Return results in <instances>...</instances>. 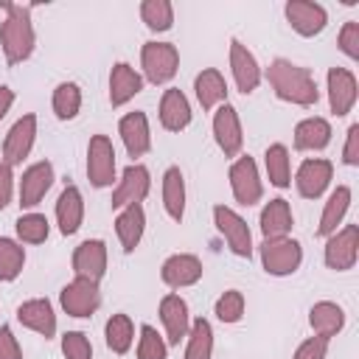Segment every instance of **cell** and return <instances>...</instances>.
I'll return each mask as SVG.
<instances>
[{"mask_svg": "<svg viewBox=\"0 0 359 359\" xmlns=\"http://www.w3.org/2000/svg\"><path fill=\"white\" fill-rule=\"evenodd\" d=\"M194 90H196V98H199L202 109H210V107H216L219 101L227 98V84H224L222 73L213 70V67H208V70H202V73L196 76Z\"/></svg>", "mask_w": 359, "mask_h": 359, "instance_id": "f546056e", "label": "cell"}, {"mask_svg": "<svg viewBox=\"0 0 359 359\" xmlns=\"http://www.w3.org/2000/svg\"><path fill=\"white\" fill-rule=\"evenodd\" d=\"M359 255V227L356 224H345L339 233H331L328 244H325V264L331 269H351L356 264Z\"/></svg>", "mask_w": 359, "mask_h": 359, "instance_id": "52a82bcc", "label": "cell"}, {"mask_svg": "<svg viewBox=\"0 0 359 359\" xmlns=\"http://www.w3.org/2000/svg\"><path fill=\"white\" fill-rule=\"evenodd\" d=\"M143 90V79L135 67H129L126 62H118L109 73V101L112 107H121L126 104L129 98H135L137 93Z\"/></svg>", "mask_w": 359, "mask_h": 359, "instance_id": "44dd1931", "label": "cell"}, {"mask_svg": "<svg viewBox=\"0 0 359 359\" xmlns=\"http://www.w3.org/2000/svg\"><path fill=\"white\" fill-rule=\"evenodd\" d=\"M261 261H264V269L269 275H289L300 266L303 250L294 238H264Z\"/></svg>", "mask_w": 359, "mask_h": 359, "instance_id": "277c9868", "label": "cell"}, {"mask_svg": "<svg viewBox=\"0 0 359 359\" xmlns=\"http://www.w3.org/2000/svg\"><path fill=\"white\" fill-rule=\"evenodd\" d=\"M342 160H345L348 165H359V123H353V126L348 129V143H345Z\"/></svg>", "mask_w": 359, "mask_h": 359, "instance_id": "bcb514c9", "label": "cell"}, {"mask_svg": "<svg viewBox=\"0 0 359 359\" xmlns=\"http://www.w3.org/2000/svg\"><path fill=\"white\" fill-rule=\"evenodd\" d=\"M331 171H334V165H331L328 160H320V157L303 160V165H300V171H297V180H294L300 196L317 199V196L325 191L328 180H331Z\"/></svg>", "mask_w": 359, "mask_h": 359, "instance_id": "e0dca14e", "label": "cell"}, {"mask_svg": "<svg viewBox=\"0 0 359 359\" xmlns=\"http://www.w3.org/2000/svg\"><path fill=\"white\" fill-rule=\"evenodd\" d=\"M62 353L67 359H93V345L87 339V334L81 331H67L62 337Z\"/></svg>", "mask_w": 359, "mask_h": 359, "instance_id": "b9f144b4", "label": "cell"}, {"mask_svg": "<svg viewBox=\"0 0 359 359\" xmlns=\"http://www.w3.org/2000/svg\"><path fill=\"white\" fill-rule=\"evenodd\" d=\"M149 194V168L146 165H126L123 177L112 194V208H123V205H140Z\"/></svg>", "mask_w": 359, "mask_h": 359, "instance_id": "8fae6325", "label": "cell"}, {"mask_svg": "<svg viewBox=\"0 0 359 359\" xmlns=\"http://www.w3.org/2000/svg\"><path fill=\"white\" fill-rule=\"evenodd\" d=\"M3 8L8 11V17L0 25V45H3L6 62L17 65V62L28 59L34 50V28H31V17H28L31 6L3 3Z\"/></svg>", "mask_w": 359, "mask_h": 359, "instance_id": "7a4b0ae2", "label": "cell"}, {"mask_svg": "<svg viewBox=\"0 0 359 359\" xmlns=\"http://www.w3.org/2000/svg\"><path fill=\"white\" fill-rule=\"evenodd\" d=\"M160 123L168 129V132H180L191 123V107H188V98L180 93V90H165L163 93V101H160Z\"/></svg>", "mask_w": 359, "mask_h": 359, "instance_id": "cb8c5ba5", "label": "cell"}, {"mask_svg": "<svg viewBox=\"0 0 359 359\" xmlns=\"http://www.w3.org/2000/svg\"><path fill=\"white\" fill-rule=\"evenodd\" d=\"M230 188L241 205H255L261 199V180L252 157H238L230 165Z\"/></svg>", "mask_w": 359, "mask_h": 359, "instance_id": "9c48e42d", "label": "cell"}, {"mask_svg": "<svg viewBox=\"0 0 359 359\" xmlns=\"http://www.w3.org/2000/svg\"><path fill=\"white\" fill-rule=\"evenodd\" d=\"M241 314H244V294L238 289H230L216 300V317L222 323H238Z\"/></svg>", "mask_w": 359, "mask_h": 359, "instance_id": "ab89813d", "label": "cell"}, {"mask_svg": "<svg viewBox=\"0 0 359 359\" xmlns=\"http://www.w3.org/2000/svg\"><path fill=\"white\" fill-rule=\"evenodd\" d=\"M348 208H351V188L348 185H339L328 196V202H325V210H323V219H320L317 233L320 236H331L337 230V224L342 222V216L348 213Z\"/></svg>", "mask_w": 359, "mask_h": 359, "instance_id": "1f68e13d", "label": "cell"}, {"mask_svg": "<svg viewBox=\"0 0 359 359\" xmlns=\"http://www.w3.org/2000/svg\"><path fill=\"white\" fill-rule=\"evenodd\" d=\"M34 135H36V118L34 115H25L11 126V132L6 135V143H3L6 165H17V163H22V157H28V151L34 146Z\"/></svg>", "mask_w": 359, "mask_h": 359, "instance_id": "4fadbf2b", "label": "cell"}, {"mask_svg": "<svg viewBox=\"0 0 359 359\" xmlns=\"http://www.w3.org/2000/svg\"><path fill=\"white\" fill-rule=\"evenodd\" d=\"M213 219H216V230L227 238L230 250L236 255H241V258H250L252 255V236H250L247 222L236 210H230L224 205H216L213 208Z\"/></svg>", "mask_w": 359, "mask_h": 359, "instance_id": "8992f818", "label": "cell"}, {"mask_svg": "<svg viewBox=\"0 0 359 359\" xmlns=\"http://www.w3.org/2000/svg\"><path fill=\"white\" fill-rule=\"evenodd\" d=\"M328 101L334 115H348L351 107L356 104V79L345 67H331L328 70Z\"/></svg>", "mask_w": 359, "mask_h": 359, "instance_id": "7c38bea8", "label": "cell"}, {"mask_svg": "<svg viewBox=\"0 0 359 359\" xmlns=\"http://www.w3.org/2000/svg\"><path fill=\"white\" fill-rule=\"evenodd\" d=\"M286 20L292 22V28L300 34V36H314L325 28L328 22V14L320 3H311V0H289L286 3Z\"/></svg>", "mask_w": 359, "mask_h": 359, "instance_id": "30bf717a", "label": "cell"}, {"mask_svg": "<svg viewBox=\"0 0 359 359\" xmlns=\"http://www.w3.org/2000/svg\"><path fill=\"white\" fill-rule=\"evenodd\" d=\"M230 67H233V79H236V84H238V90H241L244 95L258 87V81H261V67H258L255 56H252L238 39L230 42Z\"/></svg>", "mask_w": 359, "mask_h": 359, "instance_id": "9a60e30c", "label": "cell"}, {"mask_svg": "<svg viewBox=\"0 0 359 359\" xmlns=\"http://www.w3.org/2000/svg\"><path fill=\"white\" fill-rule=\"evenodd\" d=\"M163 205L174 222L182 219V213H185V180H182V171L177 165H171L163 174Z\"/></svg>", "mask_w": 359, "mask_h": 359, "instance_id": "f1b7e54d", "label": "cell"}, {"mask_svg": "<svg viewBox=\"0 0 359 359\" xmlns=\"http://www.w3.org/2000/svg\"><path fill=\"white\" fill-rule=\"evenodd\" d=\"M17 320L25 328L42 334L45 339H50L56 334V314H53V309H50L48 300H28V303H22L17 309Z\"/></svg>", "mask_w": 359, "mask_h": 359, "instance_id": "7402d4cb", "label": "cell"}, {"mask_svg": "<svg viewBox=\"0 0 359 359\" xmlns=\"http://www.w3.org/2000/svg\"><path fill=\"white\" fill-rule=\"evenodd\" d=\"M121 129V137H123V146L129 151V157H140L149 151L151 146V137H149V121H146V112H129L121 118L118 123Z\"/></svg>", "mask_w": 359, "mask_h": 359, "instance_id": "d6986e66", "label": "cell"}, {"mask_svg": "<svg viewBox=\"0 0 359 359\" xmlns=\"http://www.w3.org/2000/svg\"><path fill=\"white\" fill-rule=\"evenodd\" d=\"M202 278V264L196 255H188V252H180V255H171L165 264H163V280L174 289L180 286H191Z\"/></svg>", "mask_w": 359, "mask_h": 359, "instance_id": "603a6c76", "label": "cell"}, {"mask_svg": "<svg viewBox=\"0 0 359 359\" xmlns=\"http://www.w3.org/2000/svg\"><path fill=\"white\" fill-rule=\"evenodd\" d=\"M325 351H328V339L325 337H311L294 351V359H325Z\"/></svg>", "mask_w": 359, "mask_h": 359, "instance_id": "ee69618b", "label": "cell"}, {"mask_svg": "<svg viewBox=\"0 0 359 359\" xmlns=\"http://www.w3.org/2000/svg\"><path fill=\"white\" fill-rule=\"evenodd\" d=\"M266 79L275 87L278 98H283V101H292L300 107H311L317 101V84L306 67H297L286 59H275L269 65Z\"/></svg>", "mask_w": 359, "mask_h": 359, "instance_id": "6da1fadb", "label": "cell"}, {"mask_svg": "<svg viewBox=\"0 0 359 359\" xmlns=\"http://www.w3.org/2000/svg\"><path fill=\"white\" fill-rule=\"evenodd\" d=\"M140 17L151 31H168L174 22V8L168 0H146L140 6Z\"/></svg>", "mask_w": 359, "mask_h": 359, "instance_id": "8d00e7d4", "label": "cell"}, {"mask_svg": "<svg viewBox=\"0 0 359 359\" xmlns=\"http://www.w3.org/2000/svg\"><path fill=\"white\" fill-rule=\"evenodd\" d=\"M17 236L28 244H39L48 238V219L42 213H28L17 219Z\"/></svg>", "mask_w": 359, "mask_h": 359, "instance_id": "f35d334b", "label": "cell"}, {"mask_svg": "<svg viewBox=\"0 0 359 359\" xmlns=\"http://www.w3.org/2000/svg\"><path fill=\"white\" fill-rule=\"evenodd\" d=\"M143 227H146V213L140 205H126L118 219H115V233L121 238V247L126 252H132L137 244H140V236H143Z\"/></svg>", "mask_w": 359, "mask_h": 359, "instance_id": "484cf974", "label": "cell"}, {"mask_svg": "<svg viewBox=\"0 0 359 359\" xmlns=\"http://www.w3.org/2000/svg\"><path fill=\"white\" fill-rule=\"evenodd\" d=\"M311 328L317 331V337H325V339H331L337 331H342V325H345V311L337 306V303H328V300H323V303H317L314 309H311Z\"/></svg>", "mask_w": 359, "mask_h": 359, "instance_id": "4dcf8cb0", "label": "cell"}, {"mask_svg": "<svg viewBox=\"0 0 359 359\" xmlns=\"http://www.w3.org/2000/svg\"><path fill=\"white\" fill-rule=\"evenodd\" d=\"M87 177L95 188H107L115 180V149L107 135H95L87 146Z\"/></svg>", "mask_w": 359, "mask_h": 359, "instance_id": "5b68a950", "label": "cell"}, {"mask_svg": "<svg viewBox=\"0 0 359 359\" xmlns=\"http://www.w3.org/2000/svg\"><path fill=\"white\" fill-rule=\"evenodd\" d=\"M98 306H101V292L95 280L76 278L62 289V309L73 317H90Z\"/></svg>", "mask_w": 359, "mask_h": 359, "instance_id": "ba28073f", "label": "cell"}, {"mask_svg": "<svg viewBox=\"0 0 359 359\" xmlns=\"http://www.w3.org/2000/svg\"><path fill=\"white\" fill-rule=\"evenodd\" d=\"M81 216H84V202H81V191L76 185H67L62 194H59V202H56V219H59V230L65 236H73L81 224Z\"/></svg>", "mask_w": 359, "mask_h": 359, "instance_id": "d4e9b609", "label": "cell"}, {"mask_svg": "<svg viewBox=\"0 0 359 359\" xmlns=\"http://www.w3.org/2000/svg\"><path fill=\"white\" fill-rule=\"evenodd\" d=\"M210 353H213V331H210V323L199 317V320L191 325L185 359H210Z\"/></svg>", "mask_w": 359, "mask_h": 359, "instance_id": "d6a6232c", "label": "cell"}, {"mask_svg": "<svg viewBox=\"0 0 359 359\" xmlns=\"http://www.w3.org/2000/svg\"><path fill=\"white\" fill-rule=\"evenodd\" d=\"M339 48L345 56L351 59H359V22H345L342 31H339Z\"/></svg>", "mask_w": 359, "mask_h": 359, "instance_id": "7bdbcfd3", "label": "cell"}, {"mask_svg": "<svg viewBox=\"0 0 359 359\" xmlns=\"http://www.w3.org/2000/svg\"><path fill=\"white\" fill-rule=\"evenodd\" d=\"M79 107H81V90H79L73 81H65V84H59V87L53 90V112H56L62 121L76 118Z\"/></svg>", "mask_w": 359, "mask_h": 359, "instance_id": "d590c367", "label": "cell"}, {"mask_svg": "<svg viewBox=\"0 0 359 359\" xmlns=\"http://www.w3.org/2000/svg\"><path fill=\"white\" fill-rule=\"evenodd\" d=\"M25 264V252L17 241L0 238V280H14Z\"/></svg>", "mask_w": 359, "mask_h": 359, "instance_id": "74e56055", "label": "cell"}, {"mask_svg": "<svg viewBox=\"0 0 359 359\" xmlns=\"http://www.w3.org/2000/svg\"><path fill=\"white\" fill-rule=\"evenodd\" d=\"M140 62H143V73L151 84H165L177 73L180 53L171 42H146L140 50Z\"/></svg>", "mask_w": 359, "mask_h": 359, "instance_id": "3957f363", "label": "cell"}, {"mask_svg": "<svg viewBox=\"0 0 359 359\" xmlns=\"http://www.w3.org/2000/svg\"><path fill=\"white\" fill-rule=\"evenodd\" d=\"M53 182V165L45 160V163H34L22 180H20V205L22 208H34L39 205V199L45 196V191L50 188Z\"/></svg>", "mask_w": 359, "mask_h": 359, "instance_id": "ac0fdd59", "label": "cell"}, {"mask_svg": "<svg viewBox=\"0 0 359 359\" xmlns=\"http://www.w3.org/2000/svg\"><path fill=\"white\" fill-rule=\"evenodd\" d=\"M11 101H14V93H11L8 87H0V118H3L6 112H8Z\"/></svg>", "mask_w": 359, "mask_h": 359, "instance_id": "c3c4849f", "label": "cell"}, {"mask_svg": "<svg viewBox=\"0 0 359 359\" xmlns=\"http://www.w3.org/2000/svg\"><path fill=\"white\" fill-rule=\"evenodd\" d=\"M328 140H331V126L323 118H306L294 129V149H300V151L325 149Z\"/></svg>", "mask_w": 359, "mask_h": 359, "instance_id": "83f0119b", "label": "cell"}, {"mask_svg": "<svg viewBox=\"0 0 359 359\" xmlns=\"http://www.w3.org/2000/svg\"><path fill=\"white\" fill-rule=\"evenodd\" d=\"M160 320L165 325L168 342L180 345V339L188 334V303L180 294H165L160 300Z\"/></svg>", "mask_w": 359, "mask_h": 359, "instance_id": "ffe728a7", "label": "cell"}, {"mask_svg": "<svg viewBox=\"0 0 359 359\" xmlns=\"http://www.w3.org/2000/svg\"><path fill=\"white\" fill-rule=\"evenodd\" d=\"M0 359H22L20 345L8 325H0Z\"/></svg>", "mask_w": 359, "mask_h": 359, "instance_id": "f6af8a7d", "label": "cell"}, {"mask_svg": "<svg viewBox=\"0 0 359 359\" xmlns=\"http://www.w3.org/2000/svg\"><path fill=\"white\" fill-rule=\"evenodd\" d=\"M137 359H165V342L151 325L140 328V345H137Z\"/></svg>", "mask_w": 359, "mask_h": 359, "instance_id": "60d3db41", "label": "cell"}, {"mask_svg": "<svg viewBox=\"0 0 359 359\" xmlns=\"http://www.w3.org/2000/svg\"><path fill=\"white\" fill-rule=\"evenodd\" d=\"M11 199V168L0 163V208H6Z\"/></svg>", "mask_w": 359, "mask_h": 359, "instance_id": "7dc6e473", "label": "cell"}, {"mask_svg": "<svg viewBox=\"0 0 359 359\" xmlns=\"http://www.w3.org/2000/svg\"><path fill=\"white\" fill-rule=\"evenodd\" d=\"M73 269L79 278H87V280H101L104 269H107V247L104 241L93 238V241H84L76 247L73 252Z\"/></svg>", "mask_w": 359, "mask_h": 359, "instance_id": "5bb4252c", "label": "cell"}, {"mask_svg": "<svg viewBox=\"0 0 359 359\" xmlns=\"http://www.w3.org/2000/svg\"><path fill=\"white\" fill-rule=\"evenodd\" d=\"M261 230L264 238H286L292 230V210L286 199H269L266 208L261 210Z\"/></svg>", "mask_w": 359, "mask_h": 359, "instance_id": "4316f807", "label": "cell"}, {"mask_svg": "<svg viewBox=\"0 0 359 359\" xmlns=\"http://www.w3.org/2000/svg\"><path fill=\"white\" fill-rule=\"evenodd\" d=\"M132 320L126 314H112L107 320V345L115 351V353H126L129 345H132Z\"/></svg>", "mask_w": 359, "mask_h": 359, "instance_id": "e575fe53", "label": "cell"}, {"mask_svg": "<svg viewBox=\"0 0 359 359\" xmlns=\"http://www.w3.org/2000/svg\"><path fill=\"white\" fill-rule=\"evenodd\" d=\"M266 160V174H269V182L275 188H286L289 185V151L283 143H275L266 149L264 154Z\"/></svg>", "mask_w": 359, "mask_h": 359, "instance_id": "836d02e7", "label": "cell"}, {"mask_svg": "<svg viewBox=\"0 0 359 359\" xmlns=\"http://www.w3.org/2000/svg\"><path fill=\"white\" fill-rule=\"evenodd\" d=\"M213 135H216L219 149L227 157L238 154V149H241V123H238V115H236V109L230 104L216 109V115H213Z\"/></svg>", "mask_w": 359, "mask_h": 359, "instance_id": "2e32d148", "label": "cell"}]
</instances>
